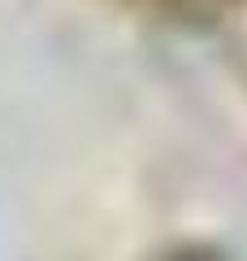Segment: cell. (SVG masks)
Segmentation results:
<instances>
[]
</instances>
